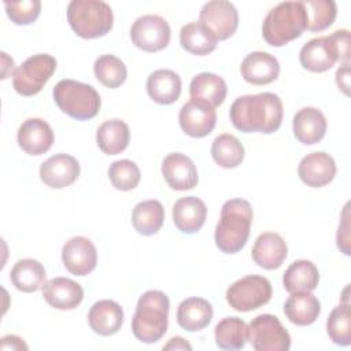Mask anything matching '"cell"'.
<instances>
[{"mask_svg": "<svg viewBox=\"0 0 351 351\" xmlns=\"http://www.w3.org/2000/svg\"><path fill=\"white\" fill-rule=\"evenodd\" d=\"M282 101L278 95L263 92L237 97L230 106L232 125L244 133H274L281 126Z\"/></svg>", "mask_w": 351, "mask_h": 351, "instance_id": "cell-1", "label": "cell"}, {"mask_svg": "<svg viewBox=\"0 0 351 351\" xmlns=\"http://www.w3.org/2000/svg\"><path fill=\"white\" fill-rule=\"evenodd\" d=\"M170 300L162 291L144 292L136 306L132 318V330L141 343H156L163 337L169 325Z\"/></svg>", "mask_w": 351, "mask_h": 351, "instance_id": "cell-2", "label": "cell"}, {"mask_svg": "<svg viewBox=\"0 0 351 351\" xmlns=\"http://www.w3.org/2000/svg\"><path fill=\"white\" fill-rule=\"evenodd\" d=\"M252 223V207L245 199L226 200L215 228V244L225 254L239 252L247 243Z\"/></svg>", "mask_w": 351, "mask_h": 351, "instance_id": "cell-3", "label": "cell"}, {"mask_svg": "<svg viewBox=\"0 0 351 351\" xmlns=\"http://www.w3.org/2000/svg\"><path fill=\"white\" fill-rule=\"evenodd\" d=\"M350 32L341 29L329 36L315 37L307 41L299 52V60L303 69L313 73H322L332 69L339 60L350 64Z\"/></svg>", "mask_w": 351, "mask_h": 351, "instance_id": "cell-4", "label": "cell"}, {"mask_svg": "<svg viewBox=\"0 0 351 351\" xmlns=\"http://www.w3.org/2000/svg\"><path fill=\"white\" fill-rule=\"evenodd\" d=\"M307 27V14L302 1H282L263 19L262 36L271 47H282L302 36Z\"/></svg>", "mask_w": 351, "mask_h": 351, "instance_id": "cell-5", "label": "cell"}, {"mask_svg": "<svg viewBox=\"0 0 351 351\" xmlns=\"http://www.w3.org/2000/svg\"><path fill=\"white\" fill-rule=\"evenodd\" d=\"M67 21L77 36L97 38L111 30L114 15L106 1L71 0L67 5Z\"/></svg>", "mask_w": 351, "mask_h": 351, "instance_id": "cell-6", "label": "cell"}, {"mask_svg": "<svg viewBox=\"0 0 351 351\" xmlns=\"http://www.w3.org/2000/svg\"><path fill=\"white\" fill-rule=\"evenodd\" d=\"M52 95L58 107L77 121L92 119L101 106L100 96L92 85L70 78L60 80Z\"/></svg>", "mask_w": 351, "mask_h": 351, "instance_id": "cell-7", "label": "cell"}, {"mask_svg": "<svg viewBox=\"0 0 351 351\" xmlns=\"http://www.w3.org/2000/svg\"><path fill=\"white\" fill-rule=\"evenodd\" d=\"M56 70V59L48 53L27 58L12 74V86L22 96L37 95Z\"/></svg>", "mask_w": 351, "mask_h": 351, "instance_id": "cell-8", "label": "cell"}, {"mask_svg": "<svg viewBox=\"0 0 351 351\" xmlns=\"http://www.w3.org/2000/svg\"><path fill=\"white\" fill-rule=\"evenodd\" d=\"M271 284L266 277L250 274L234 281L226 291L229 306L241 313L252 311L271 299Z\"/></svg>", "mask_w": 351, "mask_h": 351, "instance_id": "cell-9", "label": "cell"}, {"mask_svg": "<svg viewBox=\"0 0 351 351\" xmlns=\"http://www.w3.org/2000/svg\"><path fill=\"white\" fill-rule=\"evenodd\" d=\"M247 340L256 351H288L289 332L271 314H259L247 326Z\"/></svg>", "mask_w": 351, "mask_h": 351, "instance_id": "cell-10", "label": "cell"}, {"mask_svg": "<svg viewBox=\"0 0 351 351\" xmlns=\"http://www.w3.org/2000/svg\"><path fill=\"white\" fill-rule=\"evenodd\" d=\"M171 30L167 21L159 15L138 16L130 27L133 44L145 52H158L170 43Z\"/></svg>", "mask_w": 351, "mask_h": 351, "instance_id": "cell-11", "label": "cell"}, {"mask_svg": "<svg viewBox=\"0 0 351 351\" xmlns=\"http://www.w3.org/2000/svg\"><path fill=\"white\" fill-rule=\"evenodd\" d=\"M199 22L206 26L217 40H226L234 34L239 26V12L230 1L213 0L202 7Z\"/></svg>", "mask_w": 351, "mask_h": 351, "instance_id": "cell-12", "label": "cell"}, {"mask_svg": "<svg viewBox=\"0 0 351 351\" xmlns=\"http://www.w3.org/2000/svg\"><path fill=\"white\" fill-rule=\"evenodd\" d=\"M182 132L191 137H206L213 132L217 123L215 108L202 100L186 101L178 115Z\"/></svg>", "mask_w": 351, "mask_h": 351, "instance_id": "cell-13", "label": "cell"}, {"mask_svg": "<svg viewBox=\"0 0 351 351\" xmlns=\"http://www.w3.org/2000/svg\"><path fill=\"white\" fill-rule=\"evenodd\" d=\"M62 261L71 274L86 276L96 267L97 251L89 239L74 236L63 245Z\"/></svg>", "mask_w": 351, "mask_h": 351, "instance_id": "cell-14", "label": "cell"}, {"mask_svg": "<svg viewBox=\"0 0 351 351\" xmlns=\"http://www.w3.org/2000/svg\"><path fill=\"white\" fill-rule=\"evenodd\" d=\"M80 176L78 160L67 154H56L40 166L41 181L53 189L71 185Z\"/></svg>", "mask_w": 351, "mask_h": 351, "instance_id": "cell-15", "label": "cell"}, {"mask_svg": "<svg viewBox=\"0 0 351 351\" xmlns=\"http://www.w3.org/2000/svg\"><path fill=\"white\" fill-rule=\"evenodd\" d=\"M298 174L307 186L321 188L329 184L336 176L335 159L324 151L307 154L299 162Z\"/></svg>", "mask_w": 351, "mask_h": 351, "instance_id": "cell-16", "label": "cell"}, {"mask_svg": "<svg viewBox=\"0 0 351 351\" xmlns=\"http://www.w3.org/2000/svg\"><path fill=\"white\" fill-rule=\"evenodd\" d=\"M162 174L171 189L186 191L197 185V169L191 158L180 152L169 154L162 162Z\"/></svg>", "mask_w": 351, "mask_h": 351, "instance_id": "cell-17", "label": "cell"}, {"mask_svg": "<svg viewBox=\"0 0 351 351\" xmlns=\"http://www.w3.org/2000/svg\"><path fill=\"white\" fill-rule=\"evenodd\" d=\"M18 145L29 155H43L53 144V130L41 118H29L18 129Z\"/></svg>", "mask_w": 351, "mask_h": 351, "instance_id": "cell-18", "label": "cell"}, {"mask_svg": "<svg viewBox=\"0 0 351 351\" xmlns=\"http://www.w3.org/2000/svg\"><path fill=\"white\" fill-rule=\"evenodd\" d=\"M240 73L241 77L252 85H266L278 78L280 63L271 53L255 51L243 59Z\"/></svg>", "mask_w": 351, "mask_h": 351, "instance_id": "cell-19", "label": "cell"}, {"mask_svg": "<svg viewBox=\"0 0 351 351\" xmlns=\"http://www.w3.org/2000/svg\"><path fill=\"white\" fill-rule=\"evenodd\" d=\"M45 302L58 310H73L84 299L82 287L71 278L55 277L43 285Z\"/></svg>", "mask_w": 351, "mask_h": 351, "instance_id": "cell-20", "label": "cell"}, {"mask_svg": "<svg viewBox=\"0 0 351 351\" xmlns=\"http://www.w3.org/2000/svg\"><path fill=\"white\" fill-rule=\"evenodd\" d=\"M288 255L285 240L274 232L261 233L251 250L254 262L266 270H274L282 265Z\"/></svg>", "mask_w": 351, "mask_h": 351, "instance_id": "cell-21", "label": "cell"}, {"mask_svg": "<svg viewBox=\"0 0 351 351\" xmlns=\"http://www.w3.org/2000/svg\"><path fill=\"white\" fill-rule=\"evenodd\" d=\"M206 217L207 207L204 202L196 196L181 197L173 206V222L176 228L185 234L199 232L206 222Z\"/></svg>", "mask_w": 351, "mask_h": 351, "instance_id": "cell-22", "label": "cell"}, {"mask_svg": "<svg viewBox=\"0 0 351 351\" xmlns=\"http://www.w3.org/2000/svg\"><path fill=\"white\" fill-rule=\"evenodd\" d=\"M292 128L298 141L311 145L324 138L328 122L321 110L315 107H303L295 114Z\"/></svg>", "mask_w": 351, "mask_h": 351, "instance_id": "cell-23", "label": "cell"}, {"mask_svg": "<svg viewBox=\"0 0 351 351\" xmlns=\"http://www.w3.org/2000/svg\"><path fill=\"white\" fill-rule=\"evenodd\" d=\"M88 322L95 333L100 336H111L122 326L123 310L121 304L114 300H99L90 307L88 313Z\"/></svg>", "mask_w": 351, "mask_h": 351, "instance_id": "cell-24", "label": "cell"}, {"mask_svg": "<svg viewBox=\"0 0 351 351\" xmlns=\"http://www.w3.org/2000/svg\"><path fill=\"white\" fill-rule=\"evenodd\" d=\"M147 93L158 104H173L181 95V78L177 73L159 69L147 78Z\"/></svg>", "mask_w": 351, "mask_h": 351, "instance_id": "cell-25", "label": "cell"}, {"mask_svg": "<svg viewBox=\"0 0 351 351\" xmlns=\"http://www.w3.org/2000/svg\"><path fill=\"white\" fill-rule=\"evenodd\" d=\"M213 319V306L203 298H186L177 308V322L188 332L204 329Z\"/></svg>", "mask_w": 351, "mask_h": 351, "instance_id": "cell-26", "label": "cell"}, {"mask_svg": "<svg viewBox=\"0 0 351 351\" xmlns=\"http://www.w3.org/2000/svg\"><path fill=\"white\" fill-rule=\"evenodd\" d=\"M321 313V303L311 292H295L284 303V314L289 322L306 326L315 322Z\"/></svg>", "mask_w": 351, "mask_h": 351, "instance_id": "cell-27", "label": "cell"}, {"mask_svg": "<svg viewBox=\"0 0 351 351\" xmlns=\"http://www.w3.org/2000/svg\"><path fill=\"white\" fill-rule=\"evenodd\" d=\"M226 82L222 77L214 73H200L195 75L189 85L192 100H202L211 107H218L226 97Z\"/></svg>", "mask_w": 351, "mask_h": 351, "instance_id": "cell-28", "label": "cell"}, {"mask_svg": "<svg viewBox=\"0 0 351 351\" xmlns=\"http://www.w3.org/2000/svg\"><path fill=\"white\" fill-rule=\"evenodd\" d=\"M319 273L317 266L307 259H299L291 263L282 276L284 288L289 293L311 292L317 288Z\"/></svg>", "mask_w": 351, "mask_h": 351, "instance_id": "cell-29", "label": "cell"}, {"mask_svg": "<svg viewBox=\"0 0 351 351\" xmlns=\"http://www.w3.org/2000/svg\"><path fill=\"white\" fill-rule=\"evenodd\" d=\"M10 278L12 285L22 292H36L45 284L47 273L44 266L32 258L18 261L11 269Z\"/></svg>", "mask_w": 351, "mask_h": 351, "instance_id": "cell-30", "label": "cell"}, {"mask_svg": "<svg viewBox=\"0 0 351 351\" xmlns=\"http://www.w3.org/2000/svg\"><path fill=\"white\" fill-rule=\"evenodd\" d=\"M129 140V126L121 119L104 121L96 132L97 145L107 155H117L125 151Z\"/></svg>", "mask_w": 351, "mask_h": 351, "instance_id": "cell-31", "label": "cell"}, {"mask_svg": "<svg viewBox=\"0 0 351 351\" xmlns=\"http://www.w3.org/2000/svg\"><path fill=\"white\" fill-rule=\"evenodd\" d=\"M165 221V208L159 200H144L134 206L132 213L133 228L143 236L158 233Z\"/></svg>", "mask_w": 351, "mask_h": 351, "instance_id": "cell-32", "label": "cell"}, {"mask_svg": "<svg viewBox=\"0 0 351 351\" xmlns=\"http://www.w3.org/2000/svg\"><path fill=\"white\" fill-rule=\"evenodd\" d=\"M215 36L200 22H191L181 27L180 44L181 47L193 55H208L217 48Z\"/></svg>", "mask_w": 351, "mask_h": 351, "instance_id": "cell-33", "label": "cell"}, {"mask_svg": "<svg viewBox=\"0 0 351 351\" xmlns=\"http://www.w3.org/2000/svg\"><path fill=\"white\" fill-rule=\"evenodd\" d=\"M214 336L221 350H241L247 341V325L239 317H226L217 324Z\"/></svg>", "mask_w": 351, "mask_h": 351, "instance_id": "cell-34", "label": "cell"}, {"mask_svg": "<svg viewBox=\"0 0 351 351\" xmlns=\"http://www.w3.org/2000/svg\"><path fill=\"white\" fill-rule=\"evenodd\" d=\"M244 154V147L240 140L229 133L217 136L211 145L214 162L223 169L237 167L243 162Z\"/></svg>", "mask_w": 351, "mask_h": 351, "instance_id": "cell-35", "label": "cell"}, {"mask_svg": "<svg viewBox=\"0 0 351 351\" xmlns=\"http://www.w3.org/2000/svg\"><path fill=\"white\" fill-rule=\"evenodd\" d=\"M93 73L97 81L111 89L121 86L128 77V69L125 63L111 53L100 55L95 60Z\"/></svg>", "mask_w": 351, "mask_h": 351, "instance_id": "cell-36", "label": "cell"}, {"mask_svg": "<svg viewBox=\"0 0 351 351\" xmlns=\"http://www.w3.org/2000/svg\"><path fill=\"white\" fill-rule=\"evenodd\" d=\"M326 333L337 346H350L351 343V307L350 303H340L335 307L326 319Z\"/></svg>", "mask_w": 351, "mask_h": 351, "instance_id": "cell-37", "label": "cell"}, {"mask_svg": "<svg viewBox=\"0 0 351 351\" xmlns=\"http://www.w3.org/2000/svg\"><path fill=\"white\" fill-rule=\"evenodd\" d=\"M302 3L307 14V30L322 32L335 22L337 5L333 0H304Z\"/></svg>", "mask_w": 351, "mask_h": 351, "instance_id": "cell-38", "label": "cell"}, {"mask_svg": "<svg viewBox=\"0 0 351 351\" xmlns=\"http://www.w3.org/2000/svg\"><path fill=\"white\" fill-rule=\"evenodd\" d=\"M108 178L112 186L118 191H132L134 189L141 178L138 166L129 159H119L110 165Z\"/></svg>", "mask_w": 351, "mask_h": 351, "instance_id": "cell-39", "label": "cell"}, {"mask_svg": "<svg viewBox=\"0 0 351 351\" xmlns=\"http://www.w3.org/2000/svg\"><path fill=\"white\" fill-rule=\"evenodd\" d=\"M4 7L8 18L15 25L33 23L41 11V3L38 0H22V1H4Z\"/></svg>", "mask_w": 351, "mask_h": 351, "instance_id": "cell-40", "label": "cell"}, {"mask_svg": "<svg viewBox=\"0 0 351 351\" xmlns=\"http://www.w3.org/2000/svg\"><path fill=\"white\" fill-rule=\"evenodd\" d=\"M337 247L344 255H350V214H348V203L346 204L343 213H341V222L337 229L336 236Z\"/></svg>", "mask_w": 351, "mask_h": 351, "instance_id": "cell-41", "label": "cell"}, {"mask_svg": "<svg viewBox=\"0 0 351 351\" xmlns=\"http://www.w3.org/2000/svg\"><path fill=\"white\" fill-rule=\"evenodd\" d=\"M336 82L339 89H341L346 95L350 93V64H343L336 71Z\"/></svg>", "mask_w": 351, "mask_h": 351, "instance_id": "cell-42", "label": "cell"}, {"mask_svg": "<svg viewBox=\"0 0 351 351\" xmlns=\"http://www.w3.org/2000/svg\"><path fill=\"white\" fill-rule=\"evenodd\" d=\"M1 350H27V346L23 343V340L15 335H7L1 337Z\"/></svg>", "mask_w": 351, "mask_h": 351, "instance_id": "cell-43", "label": "cell"}, {"mask_svg": "<svg viewBox=\"0 0 351 351\" xmlns=\"http://www.w3.org/2000/svg\"><path fill=\"white\" fill-rule=\"evenodd\" d=\"M163 350H188V351H191L192 346L185 339L176 336V337H171L169 340V343L163 346Z\"/></svg>", "mask_w": 351, "mask_h": 351, "instance_id": "cell-44", "label": "cell"}]
</instances>
